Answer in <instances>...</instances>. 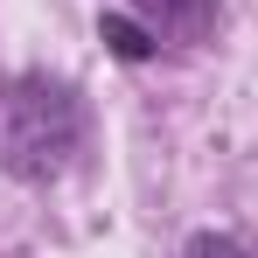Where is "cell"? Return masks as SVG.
Wrapping results in <instances>:
<instances>
[{
	"mask_svg": "<svg viewBox=\"0 0 258 258\" xmlns=\"http://www.w3.org/2000/svg\"><path fill=\"white\" fill-rule=\"evenodd\" d=\"M84 140V105L56 77H7L0 84V168L21 181H49L70 168Z\"/></svg>",
	"mask_w": 258,
	"mask_h": 258,
	"instance_id": "cell-1",
	"label": "cell"
},
{
	"mask_svg": "<svg viewBox=\"0 0 258 258\" xmlns=\"http://www.w3.org/2000/svg\"><path fill=\"white\" fill-rule=\"evenodd\" d=\"M126 7L140 14V28H147L154 42H174V49L203 42L210 21H216V0H126Z\"/></svg>",
	"mask_w": 258,
	"mask_h": 258,
	"instance_id": "cell-2",
	"label": "cell"
},
{
	"mask_svg": "<svg viewBox=\"0 0 258 258\" xmlns=\"http://www.w3.org/2000/svg\"><path fill=\"white\" fill-rule=\"evenodd\" d=\"M181 258H251L244 244H230V237H188V251Z\"/></svg>",
	"mask_w": 258,
	"mask_h": 258,
	"instance_id": "cell-3",
	"label": "cell"
}]
</instances>
